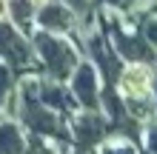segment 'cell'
<instances>
[{
  "label": "cell",
  "mask_w": 157,
  "mask_h": 154,
  "mask_svg": "<svg viewBox=\"0 0 157 154\" xmlns=\"http://www.w3.org/2000/svg\"><path fill=\"white\" fill-rule=\"evenodd\" d=\"M32 46H34V54H37L43 71L49 74V80H57V83H66L80 63L77 49L60 34L37 29V32H32Z\"/></svg>",
  "instance_id": "obj_1"
},
{
  "label": "cell",
  "mask_w": 157,
  "mask_h": 154,
  "mask_svg": "<svg viewBox=\"0 0 157 154\" xmlns=\"http://www.w3.org/2000/svg\"><path fill=\"white\" fill-rule=\"evenodd\" d=\"M0 60L17 71H32L37 66V54H34L32 37H26L20 29H14L12 23L0 20Z\"/></svg>",
  "instance_id": "obj_2"
},
{
  "label": "cell",
  "mask_w": 157,
  "mask_h": 154,
  "mask_svg": "<svg viewBox=\"0 0 157 154\" xmlns=\"http://www.w3.org/2000/svg\"><path fill=\"white\" fill-rule=\"evenodd\" d=\"M106 29L114 40V51L120 57L132 60V63H154L157 54H154V46H149V40L143 37H134V34H126L123 29L117 26V20H106Z\"/></svg>",
  "instance_id": "obj_3"
},
{
  "label": "cell",
  "mask_w": 157,
  "mask_h": 154,
  "mask_svg": "<svg viewBox=\"0 0 157 154\" xmlns=\"http://www.w3.org/2000/svg\"><path fill=\"white\" fill-rule=\"evenodd\" d=\"M71 94L75 100L86 108V111H97L100 108V83H97V69L94 63H77L71 71Z\"/></svg>",
  "instance_id": "obj_4"
},
{
  "label": "cell",
  "mask_w": 157,
  "mask_h": 154,
  "mask_svg": "<svg viewBox=\"0 0 157 154\" xmlns=\"http://www.w3.org/2000/svg\"><path fill=\"white\" fill-rule=\"evenodd\" d=\"M34 26L43 29V32H52V34H71L75 26H77V14L63 0H49V3L37 6Z\"/></svg>",
  "instance_id": "obj_5"
},
{
  "label": "cell",
  "mask_w": 157,
  "mask_h": 154,
  "mask_svg": "<svg viewBox=\"0 0 157 154\" xmlns=\"http://www.w3.org/2000/svg\"><path fill=\"white\" fill-rule=\"evenodd\" d=\"M86 49L91 54L94 69L103 74L106 86H114L120 80V74H123V63H120V57L112 51V46L103 40V34H89V37H86Z\"/></svg>",
  "instance_id": "obj_6"
},
{
  "label": "cell",
  "mask_w": 157,
  "mask_h": 154,
  "mask_svg": "<svg viewBox=\"0 0 157 154\" xmlns=\"http://www.w3.org/2000/svg\"><path fill=\"white\" fill-rule=\"evenodd\" d=\"M106 131H112V126H109L97 111L77 114L75 120H71V137H75L80 151H91L100 140L106 137Z\"/></svg>",
  "instance_id": "obj_7"
},
{
  "label": "cell",
  "mask_w": 157,
  "mask_h": 154,
  "mask_svg": "<svg viewBox=\"0 0 157 154\" xmlns=\"http://www.w3.org/2000/svg\"><path fill=\"white\" fill-rule=\"evenodd\" d=\"M37 97H40L43 106L54 108L57 114H69V111H75V106H77L71 88L66 92L63 83H57V80H40L37 83Z\"/></svg>",
  "instance_id": "obj_8"
},
{
  "label": "cell",
  "mask_w": 157,
  "mask_h": 154,
  "mask_svg": "<svg viewBox=\"0 0 157 154\" xmlns=\"http://www.w3.org/2000/svg\"><path fill=\"white\" fill-rule=\"evenodd\" d=\"M6 17L14 29H20L26 37H32L34 29V17H37V0H9Z\"/></svg>",
  "instance_id": "obj_9"
},
{
  "label": "cell",
  "mask_w": 157,
  "mask_h": 154,
  "mask_svg": "<svg viewBox=\"0 0 157 154\" xmlns=\"http://www.w3.org/2000/svg\"><path fill=\"white\" fill-rule=\"evenodd\" d=\"M123 86L126 97H146L149 94V86H151V74L146 66H134V69H126L117 80Z\"/></svg>",
  "instance_id": "obj_10"
},
{
  "label": "cell",
  "mask_w": 157,
  "mask_h": 154,
  "mask_svg": "<svg viewBox=\"0 0 157 154\" xmlns=\"http://www.w3.org/2000/svg\"><path fill=\"white\" fill-rule=\"evenodd\" d=\"M26 151V137L17 123H0V154H23Z\"/></svg>",
  "instance_id": "obj_11"
},
{
  "label": "cell",
  "mask_w": 157,
  "mask_h": 154,
  "mask_svg": "<svg viewBox=\"0 0 157 154\" xmlns=\"http://www.w3.org/2000/svg\"><path fill=\"white\" fill-rule=\"evenodd\" d=\"M14 92H17V88H14V69L0 60V111L6 108L9 97H12Z\"/></svg>",
  "instance_id": "obj_12"
},
{
  "label": "cell",
  "mask_w": 157,
  "mask_h": 154,
  "mask_svg": "<svg viewBox=\"0 0 157 154\" xmlns=\"http://www.w3.org/2000/svg\"><path fill=\"white\" fill-rule=\"evenodd\" d=\"M143 37L149 40V46L157 49V20H146L143 23Z\"/></svg>",
  "instance_id": "obj_13"
},
{
  "label": "cell",
  "mask_w": 157,
  "mask_h": 154,
  "mask_svg": "<svg viewBox=\"0 0 157 154\" xmlns=\"http://www.w3.org/2000/svg\"><path fill=\"white\" fill-rule=\"evenodd\" d=\"M23 154H52V151H49V146L43 143V137H37L32 146H26V151H23Z\"/></svg>",
  "instance_id": "obj_14"
},
{
  "label": "cell",
  "mask_w": 157,
  "mask_h": 154,
  "mask_svg": "<svg viewBox=\"0 0 157 154\" xmlns=\"http://www.w3.org/2000/svg\"><path fill=\"white\" fill-rule=\"evenodd\" d=\"M100 3H106V6H114V9H120V12H128V9L134 6V0H100Z\"/></svg>",
  "instance_id": "obj_15"
},
{
  "label": "cell",
  "mask_w": 157,
  "mask_h": 154,
  "mask_svg": "<svg viewBox=\"0 0 157 154\" xmlns=\"http://www.w3.org/2000/svg\"><path fill=\"white\" fill-rule=\"evenodd\" d=\"M149 148H151V154H157V126L149 131Z\"/></svg>",
  "instance_id": "obj_16"
},
{
  "label": "cell",
  "mask_w": 157,
  "mask_h": 154,
  "mask_svg": "<svg viewBox=\"0 0 157 154\" xmlns=\"http://www.w3.org/2000/svg\"><path fill=\"white\" fill-rule=\"evenodd\" d=\"M109 154H134V148L132 146H120V148H112Z\"/></svg>",
  "instance_id": "obj_17"
},
{
  "label": "cell",
  "mask_w": 157,
  "mask_h": 154,
  "mask_svg": "<svg viewBox=\"0 0 157 154\" xmlns=\"http://www.w3.org/2000/svg\"><path fill=\"white\" fill-rule=\"evenodd\" d=\"M6 9H9V0H0V20L6 17Z\"/></svg>",
  "instance_id": "obj_18"
},
{
  "label": "cell",
  "mask_w": 157,
  "mask_h": 154,
  "mask_svg": "<svg viewBox=\"0 0 157 154\" xmlns=\"http://www.w3.org/2000/svg\"><path fill=\"white\" fill-rule=\"evenodd\" d=\"M154 92H157V86H154Z\"/></svg>",
  "instance_id": "obj_19"
}]
</instances>
